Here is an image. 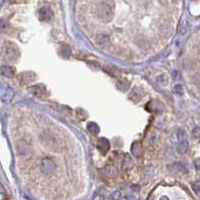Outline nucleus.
<instances>
[{
  "instance_id": "obj_1",
  "label": "nucleus",
  "mask_w": 200,
  "mask_h": 200,
  "mask_svg": "<svg viewBox=\"0 0 200 200\" xmlns=\"http://www.w3.org/2000/svg\"><path fill=\"white\" fill-rule=\"evenodd\" d=\"M97 16L103 22H110L115 15V5L111 0H103L98 4L96 10Z\"/></svg>"
},
{
  "instance_id": "obj_2",
  "label": "nucleus",
  "mask_w": 200,
  "mask_h": 200,
  "mask_svg": "<svg viewBox=\"0 0 200 200\" xmlns=\"http://www.w3.org/2000/svg\"><path fill=\"white\" fill-rule=\"evenodd\" d=\"M3 55L8 61L15 63L20 56V51H19V48L15 43L11 41H6L3 44Z\"/></svg>"
},
{
  "instance_id": "obj_3",
  "label": "nucleus",
  "mask_w": 200,
  "mask_h": 200,
  "mask_svg": "<svg viewBox=\"0 0 200 200\" xmlns=\"http://www.w3.org/2000/svg\"><path fill=\"white\" fill-rule=\"evenodd\" d=\"M40 138H41L42 144L47 146V148L51 149V150H55V151H59V150H60L61 145L59 143V139H57V138H55V137H53L51 134L43 133L40 136Z\"/></svg>"
},
{
  "instance_id": "obj_4",
  "label": "nucleus",
  "mask_w": 200,
  "mask_h": 200,
  "mask_svg": "<svg viewBox=\"0 0 200 200\" xmlns=\"http://www.w3.org/2000/svg\"><path fill=\"white\" fill-rule=\"evenodd\" d=\"M55 168H56V164L51 158L45 157V158L42 159L41 165H40L41 172L45 173V174H51V173H52L55 170Z\"/></svg>"
},
{
  "instance_id": "obj_5",
  "label": "nucleus",
  "mask_w": 200,
  "mask_h": 200,
  "mask_svg": "<svg viewBox=\"0 0 200 200\" xmlns=\"http://www.w3.org/2000/svg\"><path fill=\"white\" fill-rule=\"evenodd\" d=\"M28 91L31 93L33 96H35V97L39 98V99H43L45 98V96H47V87L44 86V84H34V86H31Z\"/></svg>"
},
{
  "instance_id": "obj_6",
  "label": "nucleus",
  "mask_w": 200,
  "mask_h": 200,
  "mask_svg": "<svg viewBox=\"0 0 200 200\" xmlns=\"http://www.w3.org/2000/svg\"><path fill=\"white\" fill-rule=\"evenodd\" d=\"M18 80L22 84H30L36 80V76L31 71H26V72H22V74H19Z\"/></svg>"
},
{
  "instance_id": "obj_7",
  "label": "nucleus",
  "mask_w": 200,
  "mask_h": 200,
  "mask_svg": "<svg viewBox=\"0 0 200 200\" xmlns=\"http://www.w3.org/2000/svg\"><path fill=\"white\" fill-rule=\"evenodd\" d=\"M53 16L52 10L49 7H41L38 10V17L41 21H49Z\"/></svg>"
},
{
  "instance_id": "obj_8",
  "label": "nucleus",
  "mask_w": 200,
  "mask_h": 200,
  "mask_svg": "<svg viewBox=\"0 0 200 200\" xmlns=\"http://www.w3.org/2000/svg\"><path fill=\"white\" fill-rule=\"evenodd\" d=\"M96 43L100 47H107L110 44V37L106 33H99L96 36Z\"/></svg>"
},
{
  "instance_id": "obj_9",
  "label": "nucleus",
  "mask_w": 200,
  "mask_h": 200,
  "mask_svg": "<svg viewBox=\"0 0 200 200\" xmlns=\"http://www.w3.org/2000/svg\"><path fill=\"white\" fill-rule=\"evenodd\" d=\"M97 146H98V149L100 150V152H101L103 155H106L110 150V142L108 139H106V138H100L98 140Z\"/></svg>"
},
{
  "instance_id": "obj_10",
  "label": "nucleus",
  "mask_w": 200,
  "mask_h": 200,
  "mask_svg": "<svg viewBox=\"0 0 200 200\" xmlns=\"http://www.w3.org/2000/svg\"><path fill=\"white\" fill-rule=\"evenodd\" d=\"M0 72L2 74V76H6V78H13L16 75V70L12 65H2L0 67Z\"/></svg>"
},
{
  "instance_id": "obj_11",
  "label": "nucleus",
  "mask_w": 200,
  "mask_h": 200,
  "mask_svg": "<svg viewBox=\"0 0 200 200\" xmlns=\"http://www.w3.org/2000/svg\"><path fill=\"white\" fill-rule=\"evenodd\" d=\"M143 95H144V93H143V90H142V88H134L130 93V99L133 100V101H135V102H138V101H140L142 97H143Z\"/></svg>"
},
{
  "instance_id": "obj_12",
  "label": "nucleus",
  "mask_w": 200,
  "mask_h": 200,
  "mask_svg": "<svg viewBox=\"0 0 200 200\" xmlns=\"http://www.w3.org/2000/svg\"><path fill=\"white\" fill-rule=\"evenodd\" d=\"M13 96H14L13 91L10 88H6L3 91V94H1V100L5 103H9L13 99Z\"/></svg>"
},
{
  "instance_id": "obj_13",
  "label": "nucleus",
  "mask_w": 200,
  "mask_h": 200,
  "mask_svg": "<svg viewBox=\"0 0 200 200\" xmlns=\"http://www.w3.org/2000/svg\"><path fill=\"white\" fill-rule=\"evenodd\" d=\"M163 106L158 101H151L147 105V110L149 112H158V111L162 110Z\"/></svg>"
},
{
  "instance_id": "obj_14",
  "label": "nucleus",
  "mask_w": 200,
  "mask_h": 200,
  "mask_svg": "<svg viewBox=\"0 0 200 200\" xmlns=\"http://www.w3.org/2000/svg\"><path fill=\"white\" fill-rule=\"evenodd\" d=\"M168 168L172 171H178V172H185L186 166L181 162H174L170 165H168Z\"/></svg>"
},
{
  "instance_id": "obj_15",
  "label": "nucleus",
  "mask_w": 200,
  "mask_h": 200,
  "mask_svg": "<svg viewBox=\"0 0 200 200\" xmlns=\"http://www.w3.org/2000/svg\"><path fill=\"white\" fill-rule=\"evenodd\" d=\"M117 169L115 168L112 165H108V166L105 167L104 169V174H105L107 177H109V178H114V177L117 176Z\"/></svg>"
},
{
  "instance_id": "obj_16",
  "label": "nucleus",
  "mask_w": 200,
  "mask_h": 200,
  "mask_svg": "<svg viewBox=\"0 0 200 200\" xmlns=\"http://www.w3.org/2000/svg\"><path fill=\"white\" fill-rule=\"evenodd\" d=\"M188 147H189L188 146V142L186 140H182L178 144V146H177V152L179 154H185L188 150Z\"/></svg>"
},
{
  "instance_id": "obj_17",
  "label": "nucleus",
  "mask_w": 200,
  "mask_h": 200,
  "mask_svg": "<svg viewBox=\"0 0 200 200\" xmlns=\"http://www.w3.org/2000/svg\"><path fill=\"white\" fill-rule=\"evenodd\" d=\"M88 132L92 133L93 135H98V134L100 133V127L94 122L88 123Z\"/></svg>"
},
{
  "instance_id": "obj_18",
  "label": "nucleus",
  "mask_w": 200,
  "mask_h": 200,
  "mask_svg": "<svg viewBox=\"0 0 200 200\" xmlns=\"http://www.w3.org/2000/svg\"><path fill=\"white\" fill-rule=\"evenodd\" d=\"M10 28V24L9 22L6 20V19H0V32L4 33L7 32Z\"/></svg>"
},
{
  "instance_id": "obj_19",
  "label": "nucleus",
  "mask_w": 200,
  "mask_h": 200,
  "mask_svg": "<svg viewBox=\"0 0 200 200\" xmlns=\"http://www.w3.org/2000/svg\"><path fill=\"white\" fill-rule=\"evenodd\" d=\"M132 152L133 155H135L136 157H139L142 155V152H143V149H142V146L140 143H135L132 147Z\"/></svg>"
},
{
  "instance_id": "obj_20",
  "label": "nucleus",
  "mask_w": 200,
  "mask_h": 200,
  "mask_svg": "<svg viewBox=\"0 0 200 200\" xmlns=\"http://www.w3.org/2000/svg\"><path fill=\"white\" fill-rule=\"evenodd\" d=\"M61 51H60V52H61V55H63L64 57H68L71 55V47H68V45H67V44H63V47H61Z\"/></svg>"
},
{
  "instance_id": "obj_21",
  "label": "nucleus",
  "mask_w": 200,
  "mask_h": 200,
  "mask_svg": "<svg viewBox=\"0 0 200 200\" xmlns=\"http://www.w3.org/2000/svg\"><path fill=\"white\" fill-rule=\"evenodd\" d=\"M130 167H132V160H131L130 156L126 155L125 156V159L123 161V169H129Z\"/></svg>"
},
{
  "instance_id": "obj_22",
  "label": "nucleus",
  "mask_w": 200,
  "mask_h": 200,
  "mask_svg": "<svg viewBox=\"0 0 200 200\" xmlns=\"http://www.w3.org/2000/svg\"><path fill=\"white\" fill-rule=\"evenodd\" d=\"M173 92H174V93L177 94V95L181 96L183 94V88H182V86H180V84H177V86H175L174 88H173Z\"/></svg>"
},
{
  "instance_id": "obj_23",
  "label": "nucleus",
  "mask_w": 200,
  "mask_h": 200,
  "mask_svg": "<svg viewBox=\"0 0 200 200\" xmlns=\"http://www.w3.org/2000/svg\"><path fill=\"white\" fill-rule=\"evenodd\" d=\"M121 196H122V194H121L120 191H115L112 193V195H111V198H112L113 200H119L121 198Z\"/></svg>"
},
{
  "instance_id": "obj_24",
  "label": "nucleus",
  "mask_w": 200,
  "mask_h": 200,
  "mask_svg": "<svg viewBox=\"0 0 200 200\" xmlns=\"http://www.w3.org/2000/svg\"><path fill=\"white\" fill-rule=\"evenodd\" d=\"M194 166H195L196 170H200V158L196 159V160L194 161Z\"/></svg>"
},
{
  "instance_id": "obj_25",
  "label": "nucleus",
  "mask_w": 200,
  "mask_h": 200,
  "mask_svg": "<svg viewBox=\"0 0 200 200\" xmlns=\"http://www.w3.org/2000/svg\"><path fill=\"white\" fill-rule=\"evenodd\" d=\"M194 83H195L196 86L200 88V75H197L194 78Z\"/></svg>"
},
{
  "instance_id": "obj_26",
  "label": "nucleus",
  "mask_w": 200,
  "mask_h": 200,
  "mask_svg": "<svg viewBox=\"0 0 200 200\" xmlns=\"http://www.w3.org/2000/svg\"><path fill=\"white\" fill-rule=\"evenodd\" d=\"M193 187L196 191H200V182H196L193 184Z\"/></svg>"
},
{
  "instance_id": "obj_27",
  "label": "nucleus",
  "mask_w": 200,
  "mask_h": 200,
  "mask_svg": "<svg viewBox=\"0 0 200 200\" xmlns=\"http://www.w3.org/2000/svg\"><path fill=\"white\" fill-rule=\"evenodd\" d=\"M6 193V190H5V188L4 186L2 185L1 182H0V194H5Z\"/></svg>"
},
{
  "instance_id": "obj_28",
  "label": "nucleus",
  "mask_w": 200,
  "mask_h": 200,
  "mask_svg": "<svg viewBox=\"0 0 200 200\" xmlns=\"http://www.w3.org/2000/svg\"><path fill=\"white\" fill-rule=\"evenodd\" d=\"M127 199H128V200H138L136 197H133V196H128V197H127Z\"/></svg>"
}]
</instances>
